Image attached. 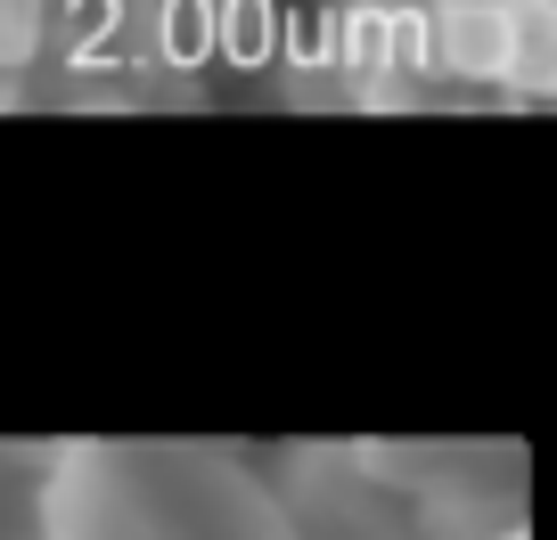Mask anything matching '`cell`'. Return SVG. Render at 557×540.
Returning <instances> with one entry per match:
<instances>
[{
	"label": "cell",
	"instance_id": "obj_2",
	"mask_svg": "<svg viewBox=\"0 0 557 540\" xmlns=\"http://www.w3.org/2000/svg\"><path fill=\"white\" fill-rule=\"evenodd\" d=\"M500 9H508L500 90L508 99H549L557 90V0H500Z\"/></svg>",
	"mask_w": 557,
	"mask_h": 540
},
{
	"label": "cell",
	"instance_id": "obj_1",
	"mask_svg": "<svg viewBox=\"0 0 557 540\" xmlns=\"http://www.w3.org/2000/svg\"><path fill=\"white\" fill-rule=\"evenodd\" d=\"M500 58H508V9L500 0H435L426 9V66L443 83L500 90Z\"/></svg>",
	"mask_w": 557,
	"mask_h": 540
},
{
	"label": "cell",
	"instance_id": "obj_4",
	"mask_svg": "<svg viewBox=\"0 0 557 540\" xmlns=\"http://www.w3.org/2000/svg\"><path fill=\"white\" fill-rule=\"evenodd\" d=\"M377 9H435V0H377Z\"/></svg>",
	"mask_w": 557,
	"mask_h": 540
},
{
	"label": "cell",
	"instance_id": "obj_3",
	"mask_svg": "<svg viewBox=\"0 0 557 540\" xmlns=\"http://www.w3.org/2000/svg\"><path fill=\"white\" fill-rule=\"evenodd\" d=\"M50 50V0H0V74H34Z\"/></svg>",
	"mask_w": 557,
	"mask_h": 540
}]
</instances>
